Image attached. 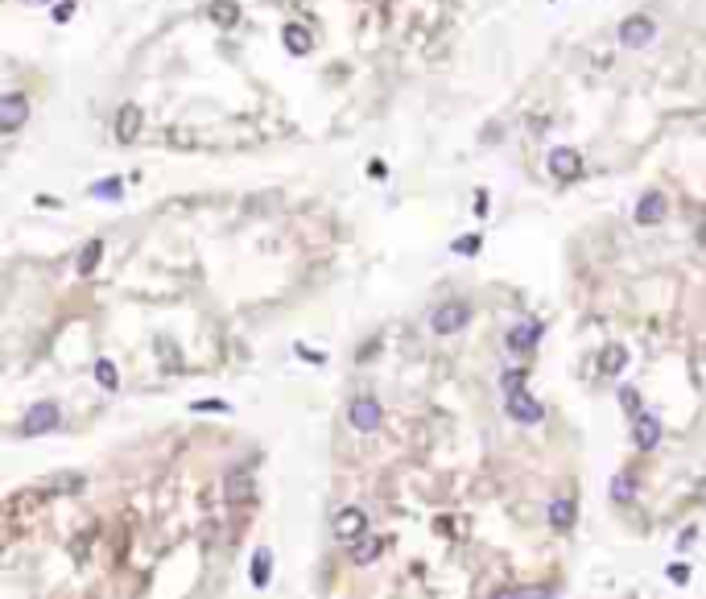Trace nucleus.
I'll return each instance as SVG.
<instances>
[{"mask_svg":"<svg viewBox=\"0 0 706 599\" xmlns=\"http://www.w3.org/2000/svg\"><path fill=\"white\" fill-rule=\"evenodd\" d=\"M550 525L554 529H570L574 525V504L570 500H554L550 504Z\"/></svg>","mask_w":706,"mask_h":599,"instance_id":"nucleus-16","label":"nucleus"},{"mask_svg":"<svg viewBox=\"0 0 706 599\" xmlns=\"http://www.w3.org/2000/svg\"><path fill=\"white\" fill-rule=\"evenodd\" d=\"M611 496H615L620 504L632 500V496H636V479H632V476H615V483H611Z\"/></svg>","mask_w":706,"mask_h":599,"instance_id":"nucleus-21","label":"nucleus"},{"mask_svg":"<svg viewBox=\"0 0 706 599\" xmlns=\"http://www.w3.org/2000/svg\"><path fill=\"white\" fill-rule=\"evenodd\" d=\"M364 529H368L364 508H343L339 517H335V537H339V542H360Z\"/></svg>","mask_w":706,"mask_h":599,"instance_id":"nucleus-5","label":"nucleus"},{"mask_svg":"<svg viewBox=\"0 0 706 599\" xmlns=\"http://www.w3.org/2000/svg\"><path fill=\"white\" fill-rule=\"evenodd\" d=\"M207 17H211V25H236L240 21V4L236 0H211Z\"/></svg>","mask_w":706,"mask_h":599,"instance_id":"nucleus-11","label":"nucleus"},{"mask_svg":"<svg viewBox=\"0 0 706 599\" xmlns=\"http://www.w3.org/2000/svg\"><path fill=\"white\" fill-rule=\"evenodd\" d=\"M268 571H273V554L261 546V550L252 554V583H256V587H265V583H268Z\"/></svg>","mask_w":706,"mask_h":599,"instance_id":"nucleus-17","label":"nucleus"},{"mask_svg":"<svg viewBox=\"0 0 706 599\" xmlns=\"http://www.w3.org/2000/svg\"><path fill=\"white\" fill-rule=\"evenodd\" d=\"M653 33H657V25H653V17H628V21L620 25V42L628 50H640V46H649L653 42Z\"/></svg>","mask_w":706,"mask_h":599,"instance_id":"nucleus-2","label":"nucleus"},{"mask_svg":"<svg viewBox=\"0 0 706 599\" xmlns=\"http://www.w3.org/2000/svg\"><path fill=\"white\" fill-rule=\"evenodd\" d=\"M58 426V405H50V401H42V405H33L29 409V418H25V434H46Z\"/></svg>","mask_w":706,"mask_h":599,"instance_id":"nucleus-9","label":"nucleus"},{"mask_svg":"<svg viewBox=\"0 0 706 599\" xmlns=\"http://www.w3.org/2000/svg\"><path fill=\"white\" fill-rule=\"evenodd\" d=\"M285 46H290V54H306L310 50V33L302 25H285Z\"/></svg>","mask_w":706,"mask_h":599,"instance_id":"nucleus-18","label":"nucleus"},{"mask_svg":"<svg viewBox=\"0 0 706 599\" xmlns=\"http://www.w3.org/2000/svg\"><path fill=\"white\" fill-rule=\"evenodd\" d=\"M632 442L640 447V451H653L661 442V422L653 418V413H636V422H632Z\"/></svg>","mask_w":706,"mask_h":599,"instance_id":"nucleus-6","label":"nucleus"},{"mask_svg":"<svg viewBox=\"0 0 706 599\" xmlns=\"http://www.w3.org/2000/svg\"><path fill=\"white\" fill-rule=\"evenodd\" d=\"M471 310H467V302H442L438 310L430 314V327L438 331V335H455V331H463Z\"/></svg>","mask_w":706,"mask_h":599,"instance_id":"nucleus-1","label":"nucleus"},{"mask_svg":"<svg viewBox=\"0 0 706 599\" xmlns=\"http://www.w3.org/2000/svg\"><path fill=\"white\" fill-rule=\"evenodd\" d=\"M620 401H624V405H628V409H636V405H640V397H636V388H620Z\"/></svg>","mask_w":706,"mask_h":599,"instance_id":"nucleus-27","label":"nucleus"},{"mask_svg":"<svg viewBox=\"0 0 706 599\" xmlns=\"http://www.w3.org/2000/svg\"><path fill=\"white\" fill-rule=\"evenodd\" d=\"M96 194H103V198H116V194H120V182H116V178H108V182H99V186H96Z\"/></svg>","mask_w":706,"mask_h":599,"instance_id":"nucleus-24","label":"nucleus"},{"mask_svg":"<svg viewBox=\"0 0 706 599\" xmlns=\"http://www.w3.org/2000/svg\"><path fill=\"white\" fill-rule=\"evenodd\" d=\"M669 578H673V583H685V566H669Z\"/></svg>","mask_w":706,"mask_h":599,"instance_id":"nucleus-28","label":"nucleus"},{"mask_svg":"<svg viewBox=\"0 0 706 599\" xmlns=\"http://www.w3.org/2000/svg\"><path fill=\"white\" fill-rule=\"evenodd\" d=\"M520 384H525V372H520V368L504 372V393H520Z\"/></svg>","mask_w":706,"mask_h":599,"instance_id":"nucleus-23","label":"nucleus"},{"mask_svg":"<svg viewBox=\"0 0 706 599\" xmlns=\"http://www.w3.org/2000/svg\"><path fill=\"white\" fill-rule=\"evenodd\" d=\"M508 413L516 422H529V426H533V422H541V401L529 397L525 388H520V393H508Z\"/></svg>","mask_w":706,"mask_h":599,"instance_id":"nucleus-7","label":"nucleus"},{"mask_svg":"<svg viewBox=\"0 0 706 599\" xmlns=\"http://www.w3.org/2000/svg\"><path fill=\"white\" fill-rule=\"evenodd\" d=\"M96 376L103 388H116V368H112V359H99L96 364Z\"/></svg>","mask_w":706,"mask_h":599,"instance_id":"nucleus-22","label":"nucleus"},{"mask_svg":"<svg viewBox=\"0 0 706 599\" xmlns=\"http://www.w3.org/2000/svg\"><path fill=\"white\" fill-rule=\"evenodd\" d=\"M579 169H583V157L574 149H554L550 153V174L554 178H579Z\"/></svg>","mask_w":706,"mask_h":599,"instance_id":"nucleus-10","label":"nucleus"},{"mask_svg":"<svg viewBox=\"0 0 706 599\" xmlns=\"http://www.w3.org/2000/svg\"><path fill=\"white\" fill-rule=\"evenodd\" d=\"M248 492H252V476H248V471H236V476L227 479V500L232 504L248 500Z\"/></svg>","mask_w":706,"mask_h":599,"instance_id":"nucleus-15","label":"nucleus"},{"mask_svg":"<svg viewBox=\"0 0 706 599\" xmlns=\"http://www.w3.org/2000/svg\"><path fill=\"white\" fill-rule=\"evenodd\" d=\"M624 364H628V352H624V347H615V343H611L608 352H603V356H599V372H603V376H615V372H620V368H624Z\"/></svg>","mask_w":706,"mask_h":599,"instance_id":"nucleus-14","label":"nucleus"},{"mask_svg":"<svg viewBox=\"0 0 706 599\" xmlns=\"http://www.w3.org/2000/svg\"><path fill=\"white\" fill-rule=\"evenodd\" d=\"M665 219V194L661 191H649L640 203H636V223H644V228H653Z\"/></svg>","mask_w":706,"mask_h":599,"instance_id":"nucleus-8","label":"nucleus"},{"mask_svg":"<svg viewBox=\"0 0 706 599\" xmlns=\"http://www.w3.org/2000/svg\"><path fill=\"white\" fill-rule=\"evenodd\" d=\"M347 418H351V426H355V430L372 434L376 426H380V401H376V397H355Z\"/></svg>","mask_w":706,"mask_h":599,"instance_id":"nucleus-3","label":"nucleus"},{"mask_svg":"<svg viewBox=\"0 0 706 599\" xmlns=\"http://www.w3.org/2000/svg\"><path fill=\"white\" fill-rule=\"evenodd\" d=\"M137 133H141V108L124 103V108H120V120H116V137H120V141H132Z\"/></svg>","mask_w":706,"mask_h":599,"instance_id":"nucleus-12","label":"nucleus"},{"mask_svg":"<svg viewBox=\"0 0 706 599\" xmlns=\"http://www.w3.org/2000/svg\"><path fill=\"white\" fill-rule=\"evenodd\" d=\"M508 599H550V591H545V587H533V591H512Z\"/></svg>","mask_w":706,"mask_h":599,"instance_id":"nucleus-25","label":"nucleus"},{"mask_svg":"<svg viewBox=\"0 0 706 599\" xmlns=\"http://www.w3.org/2000/svg\"><path fill=\"white\" fill-rule=\"evenodd\" d=\"M29 116V103H25L21 91H8V96L0 99V124H4V133H17Z\"/></svg>","mask_w":706,"mask_h":599,"instance_id":"nucleus-4","label":"nucleus"},{"mask_svg":"<svg viewBox=\"0 0 706 599\" xmlns=\"http://www.w3.org/2000/svg\"><path fill=\"white\" fill-rule=\"evenodd\" d=\"M376 554H380V542H376V537H360V542H351V558H355V562H372Z\"/></svg>","mask_w":706,"mask_h":599,"instance_id":"nucleus-19","label":"nucleus"},{"mask_svg":"<svg viewBox=\"0 0 706 599\" xmlns=\"http://www.w3.org/2000/svg\"><path fill=\"white\" fill-rule=\"evenodd\" d=\"M99 257H103V244H99V240H91V244H87V248L79 252V273H91Z\"/></svg>","mask_w":706,"mask_h":599,"instance_id":"nucleus-20","label":"nucleus"},{"mask_svg":"<svg viewBox=\"0 0 706 599\" xmlns=\"http://www.w3.org/2000/svg\"><path fill=\"white\" fill-rule=\"evenodd\" d=\"M475 248H479V236H467V240L455 244V252H475Z\"/></svg>","mask_w":706,"mask_h":599,"instance_id":"nucleus-26","label":"nucleus"},{"mask_svg":"<svg viewBox=\"0 0 706 599\" xmlns=\"http://www.w3.org/2000/svg\"><path fill=\"white\" fill-rule=\"evenodd\" d=\"M537 335H541V327H537V323H516V327H512V335H508V347H512V352H529V347L537 343Z\"/></svg>","mask_w":706,"mask_h":599,"instance_id":"nucleus-13","label":"nucleus"}]
</instances>
